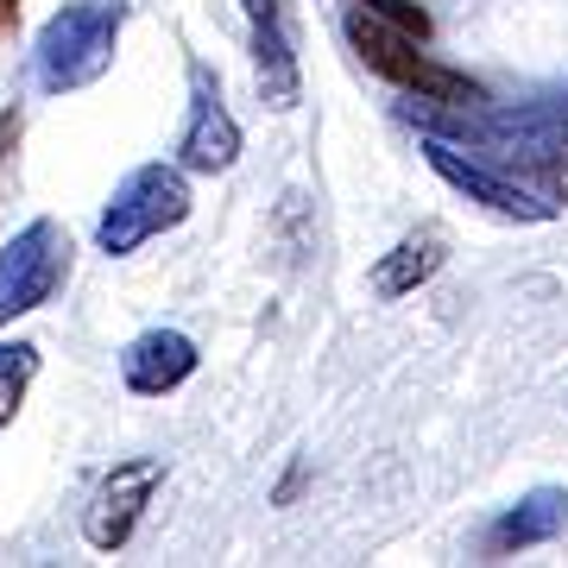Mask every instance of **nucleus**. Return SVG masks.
Returning <instances> with one entry per match:
<instances>
[{"label": "nucleus", "mask_w": 568, "mask_h": 568, "mask_svg": "<svg viewBox=\"0 0 568 568\" xmlns=\"http://www.w3.org/2000/svg\"><path fill=\"white\" fill-rule=\"evenodd\" d=\"M121 0H70L63 13H51L32 44V77H39L44 95H70V89H89L95 77H108L114 63V44H121Z\"/></svg>", "instance_id": "nucleus-1"}, {"label": "nucleus", "mask_w": 568, "mask_h": 568, "mask_svg": "<svg viewBox=\"0 0 568 568\" xmlns=\"http://www.w3.org/2000/svg\"><path fill=\"white\" fill-rule=\"evenodd\" d=\"M347 44H354V58H361L373 77L398 82L410 102H443V108H480V102H487V95H480V82H467L462 70L436 63L417 32L379 20V13H366V7L347 13Z\"/></svg>", "instance_id": "nucleus-2"}, {"label": "nucleus", "mask_w": 568, "mask_h": 568, "mask_svg": "<svg viewBox=\"0 0 568 568\" xmlns=\"http://www.w3.org/2000/svg\"><path fill=\"white\" fill-rule=\"evenodd\" d=\"M190 215V183H183V164H140L114 183L102 222H95V246L126 260L140 253L145 241H159L164 227H178Z\"/></svg>", "instance_id": "nucleus-3"}, {"label": "nucleus", "mask_w": 568, "mask_h": 568, "mask_svg": "<svg viewBox=\"0 0 568 568\" xmlns=\"http://www.w3.org/2000/svg\"><path fill=\"white\" fill-rule=\"evenodd\" d=\"M63 265H70V234L58 222H26L13 241L0 246V328L26 310L51 304Z\"/></svg>", "instance_id": "nucleus-4"}, {"label": "nucleus", "mask_w": 568, "mask_h": 568, "mask_svg": "<svg viewBox=\"0 0 568 568\" xmlns=\"http://www.w3.org/2000/svg\"><path fill=\"white\" fill-rule=\"evenodd\" d=\"M424 159H429V171H436L448 190H462L467 203L493 209V215H506V222H556V203H544V196L525 190L518 178H499L493 164H480L474 152H462V145L443 140V133H429L424 140Z\"/></svg>", "instance_id": "nucleus-5"}, {"label": "nucleus", "mask_w": 568, "mask_h": 568, "mask_svg": "<svg viewBox=\"0 0 568 568\" xmlns=\"http://www.w3.org/2000/svg\"><path fill=\"white\" fill-rule=\"evenodd\" d=\"M234 159H241V121L227 114L215 77H209L203 63H190V121H183V140H178V164L215 178Z\"/></svg>", "instance_id": "nucleus-6"}, {"label": "nucleus", "mask_w": 568, "mask_h": 568, "mask_svg": "<svg viewBox=\"0 0 568 568\" xmlns=\"http://www.w3.org/2000/svg\"><path fill=\"white\" fill-rule=\"evenodd\" d=\"M159 480H164V462H152V455H140V462H121V467L102 480V487H95V499H89L82 537H89L95 549H121L126 537H133V525H140V511L152 506Z\"/></svg>", "instance_id": "nucleus-7"}, {"label": "nucleus", "mask_w": 568, "mask_h": 568, "mask_svg": "<svg viewBox=\"0 0 568 568\" xmlns=\"http://www.w3.org/2000/svg\"><path fill=\"white\" fill-rule=\"evenodd\" d=\"M253 20V70L265 108H297V39L284 26V0H246Z\"/></svg>", "instance_id": "nucleus-8"}, {"label": "nucleus", "mask_w": 568, "mask_h": 568, "mask_svg": "<svg viewBox=\"0 0 568 568\" xmlns=\"http://www.w3.org/2000/svg\"><path fill=\"white\" fill-rule=\"evenodd\" d=\"M190 373H196V342L178 335V328H145V335H133L126 354H121V379H126V392H140V398L178 392Z\"/></svg>", "instance_id": "nucleus-9"}, {"label": "nucleus", "mask_w": 568, "mask_h": 568, "mask_svg": "<svg viewBox=\"0 0 568 568\" xmlns=\"http://www.w3.org/2000/svg\"><path fill=\"white\" fill-rule=\"evenodd\" d=\"M562 530H568V493L562 487H537L487 530V556H518V549L556 544Z\"/></svg>", "instance_id": "nucleus-10"}, {"label": "nucleus", "mask_w": 568, "mask_h": 568, "mask_svg": "<svg viewBox=\"0 0 568 568\" xmlns=\"http://www.w3.org/2000/svg\"><path fill=\"white\" fill-rule=\"evenodd\" d=\"M443 265H448V234H443V227H429V222L410 227L405 241L373 265V297H410V291L429 284Z\"/></svg>", "instance_id": "nucleus-11"}, {"label": "nucleus", "mask_w": 568, "mask_h": 568, "mask_svg": "<svg viewBox=\"0 0 568 568\" xmlns=\"http://www.w3.org/2000/svg\"><path fill=\"white\" fill-rule=\"evenodd\" d=\"M32 373H39V347H32V342H7V347H0V429L20 417Z\"/></svg>", "instance_id": "nucleus-12"}, {"label": "nucleus", "mask_w": 568, "mask_h": 568, "mask_svg": "<svg viewBox=\"0 0 568 568\" xmlns=\"http://www.w3.org/2000/svg\"><path fill=\"white\" fill-rule=\"evenodd\" d=\"M366 13H379V20L392 26H405V32H417V39H429V20H424V7H410V0H361Z\"/></svg>", "instance_id": "nucleus-13"}, {"label": "nucleus", "mask_w": 568, "mask_h": 568, "mask_svg": "<svg viewBox=\"0 0 568 568\" xmlns=\"http://www.w3.org/2000/svg\"><path fill=\"white\" fill-rule=\"evenodd\" d=\"M544 183H549V196H556V203H568V145H562V159L544 164Z\"/></svg>", "instance_id": "nucleus-14"}, {"label": "nucleus", "mask_w": 568, "mask_h": 568, "mask_svg": "<svg viewBox=\"0 0 568 568\" xmlns=\"http://www.w3.org/2000/svg\"><path fill=\"white\" fill-rule=\"evenodd\" d=\"M7 140H20V114H7V121H0V159H7Z\"/></svg>", "instance_id": "nucleus-15"}, {"label": "nucleus", "mask_w": 568, "mask_h": 568, "mask_svg": "<svg viewBox=\"0 0 568 568\" xmlns=\"http://www.w3.org/2000/svg\"><path fill=\"white\" fill-rule=\"evenodd\" d=\"M13 20H20V0H0V32H7Z\"/></svg>", "instance_id": "nucleus-16"}]
</instances>
